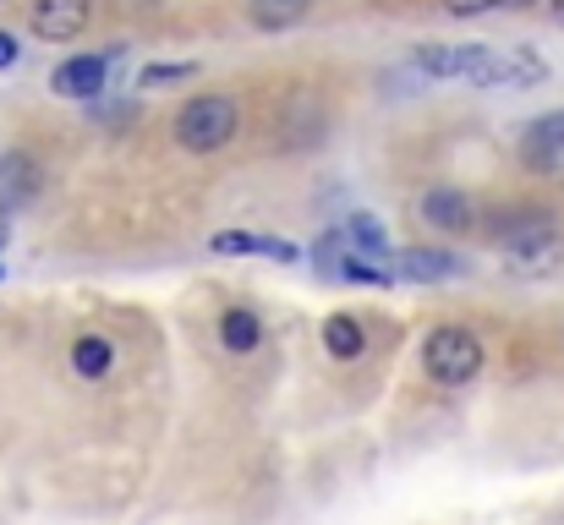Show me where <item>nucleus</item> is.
I'll return each instance as SVG.
<instances>
[{"instance_id":"nucleus-1","label":"nucleus","mask_w":564,"mask_h":525,"mask_svg":"<svg viewBox=\"0 0 564 525\" xmlns=\"http://www.w3.org/2000/svg\"><path fill=\"white\" fill-rule=\"evenodd\" d=\"M176 143L187 149V154H219V149H230L236 143V132H241V110H236V99L230 94H192L187 105L176 110Z\"/></svg>"},{"instance_id":"nucleus-2","label":"nucleus","mask_w":564,"mask_h":525,"mask_svg":"<svg viewBox=\"0 0 564 525\" xmlns=\"http://www.w3.org/2000/svg\"><path fill=\"white\" fill-rule=\"evenodd\" d=\"M482 361H488L482 340H477L471 329H460V324H438V329H427V340H422V372H427L438 389H466V383L482 372Z\"/></svg>"},{"instance_id":"nucleus-3","label":"nucleus","mask_w":564,"mask_h":525,"mask_svg":"<svg viewBox=\"0 0 564 525\" xmlns=\"http://www.w3.org/2000/svg\"><path fill=\"white\" fill-rule=\"evenodd\" d=\"M471 83H477V88H510V94L543 88V83H549V61H543L538 50H527V44H505V50L488 44V55H482V66H477Z\"/></svg>"},{"instance_id":"nucleus-4","label":"nucleus","mask_w":564,"mask_h":525,"mask_svg":"<svg viewBox=\"0 0 564 525\" xmlns=\"http://www.w3.org/2000/svg\"><path fill=\"white\" fill-rule=\"evenodd\" d=\"M482 55H488V44H438V39H427V44L411 50V72L427 77V83H471Z\"/></svg>"},{"instance_id":"nucleus-5","label":"nucleus","mask_w":564,"mask_h":525,"mask_svg":"<svg viewBox=\"0 0 564 525\" xmlns=\"http://www.w3.org/2000/svg\"><path fill=\"white\" fill-rule=\"evenodd\" d=\"M88 22H94V0H33V6H28L33 39H50V44L83 39Z\"/></svg>"},{"instance_id":"nucleus-6","label":"nucleus","mask_w":564,"mask_h":525,"mask_svg":"<svg viewBox=\"0 0 564 525\" xmlns=\"http://www.w3.org/2000/svg\"><path fill=\"white\" fill-rule=\"evenodd\" d=\"M521 165L538 175H564V110L538 116V121L521 132Z\"/></svg>"},{"instance_id":"nucleus-7","label":"nucleus","mask_w":564,"mask_h":525,"mask_svg":"<svg viewBox=\"0 0 564 525\" xmlns=\"http://www.w3.org/2000/svg\"><path fill=\"white\" fill-rule=\"evenodd\" d=\"M416 214H422L427 230H444V236H466L477 225V203L460 186H427L422 203H416Z\"/></svg>"},{"instance_id":"nucleus-8","label":"nucleus","mask_w":564,"mask_h":525,"mask_svg":"<svg viewBox=\"0 0 564 525\" xmlns=\"http://www.w3.org/2000/svg\"><path fill=\"white\" fill-rule=\"evenodd\" d=\"M460 274H466V263L444 247H400V258H394V280H411V285H444Z\"/></svg>"},{"instance_id":"nucleus-9","label":"nucleus","mask_w":564,"mask_h":525,"mask_svg":"<svg viewBox=\"0 0 564 525\" xmlns=\"http://www.w3.org/2000/svg\"><path fill=\"white\" fill-rule=\"evenodd\" d=\"M105 83H110V55H72V61H61L55 77H50V88H55L61 99H99Z\"/></svg>"},{"instance_id":"nucleus-10","label":"nucleus","mask_w":564,"mask_h":525,"mask_svg":"<svg viewBox=\"0 0 564 525\" xmlns=\"http://www.w3.org/2000/svg\"><path fill=\"white\" fill-rule=\"evenodd\" d=\"M33 192H39V160L28 149H6L0 154V219H11Z\"/></svg>"},{"instance_id":"nucleus-11","label":"nucleus","mask_w":564,"mask_h":525,"mask_svg":"<svg viewBox=\"0 0 564 525\" xmlns=\"http://www.w3.org/2000/svg\"><path fill=\"white\" fill-rule=\"evenodd\" d=\"M549 236H560V219H554L549 208H516V214H505V219L494 225V241H499L505 252L532 247V241H549Z\"/></svg>"},{"instance_id":"nucleus-12","label":"nucleus","mask_w":564,"mask_h":525,"mask_svg":"<svg viewBox=\"0 0 564 525\" xmlns=\"http://www.w3.org/2000/svg\"><path fill=\"white\" fill-rule=\"evenodd\" d=\"M208 247L219 258H241V252H258V258H274V263H296L302 258L291 241H280V236H247V230H219Z\"/></svg>"},{"instance_id":"nucleus-13","label":"nucleus","mask_w":564,"mask_h":525,"mask_svg":"<svg viewBox=\"0 0 564 525\" xmlns=\"http://www.w3.org/2000/svg\"><path fill=\"white\" fill-rule=\"evenodd\" d=\"M318 0H247V22L263 28V33H285V28H302L313 17Z\"/></svg>"},{"instance_id":"nucleus-14","label":"nucleus","mask_w":564,"mask_h":525,"mask_svg":"<svg viewBox=\"0 0 564 525\" xmlns=\"http://www.w3.org/2000/svg\"><path fill=\"white\" fill-rule=\"evenodd\" d=\"M219 346L230 350V356H252V350L263 346L258 313H252V307H225V318H219Z\"/></svg>"},{"instance_id":"nucleus-15","label":"nucleus","mask_w":564,"mask_h":525,"mask_svg":"<svg viewBox=\"0 0 564 525\" xmlns=\"http://www.w3.org/2000/svg\"><path fill=\"white\" fill-rule=\"evenodd\" d=\"M324 350H329L335 361H357V356L368 350V329H362L351 313H335V318H324Z\"/></svg>"},{"instance_id":"nucleus-16","label":"nucleus","mask_w":564,"mask_h":525,"mask_svg":"<svg viewBox=\"0 0 564 525\" xmlns=\"http://www.w3.org/2000/svg\"><path fill=\"white\" fill-rule=\"evenodd\" d=\"M340 236H346V247L362 252V258H389V230L378 225V214H346Z\"/></svg>"},{"instance_id":"nucleus-17","label":"nucleus","mask_w":564,"mask_h":525,"mask_svg":"<svg viewBox=\"0 0 564 525\" xmlns=\"http://www.w3.org/2000/svg\"><path fill=\"white\" fill-rule=\"evenodd\" d=\"M510 258V274H554L564 258V241L560 236H549V241H532V247H516V252H505Z\"/></svg>"},{"instance_id":"nucleus-18","label":"nucleus","mask_w":564,"mask_h":525,"mask_svg":"<svg viewBox=\"0 0 564 525\" xmlns=\"http://www.w3.org/2000/svg\"><path fill=\"white\" fill-rule=\"evenodd\" d=\"M72 367H77L83 378H105V372L116 367V340H105V335H77V340H72Z\"/></svg>"},{"instance_id":"nucleus-19","label":"nucleus","mask_w":564,"mask_h":525,"mask_svg":"<svg viewBox=\"0 0 564 525\" xmlns=\"http://www.w3.org/2000/svg\"><path fill=\"white\" fill-rule=\"evenodd\" d=\"M192 77H197L192 61H160V66L138 72V88H171V83H192Z\"/></svg>"},{"instance_id":"nucleus-20","label":"nucleus","mask_w":564,"mask_h":525,"mask_svg":"<svg viewBox=\"0 0 564 525\" xmlns=\"http://www.w3.org/2000/svg\"><path fill=\"white\" fill-rule=\"evenodd\" d=\"M449 17H488L494 11V0H438Z\"/></svg>"},{"instance_id":"nucleus-21","label":"nucleus","mask_w":564,"mask_h":525,"mask_svg":"<svg viewBox=\"0 0 564 525\" xmlns=\"http://www.w3.org/2000/svg\"><path fill=\"white\" fill-rule=\"evenodd\" d=\"M17 61H22V44H17V33H11V28H0V72H6V66H17Z\"/></svg>"},{"instance_id":"nucleus-22","label":"nucleus","mask_w":564,"mask_h":525,"mask_svg":"<svg viewBox=\"0 0 564 525\" xmlns=\"http://www.w3.org/2000/svg\"><path fill=\"white\" fill-rule=\"evenodd\" d=\"M527 6H538V0H494V11H527Z\"/></svg>"},{"instance_id":"nucleus-23","label":"nucleus","mask_w":564,"mask_h":525,"mask_svg":"<svg viewBox=\"0 0 564 525\" xmlns=\"http://www.w3.org/2000/svg\"><path fill=\"white\" fill-rule=\"evenodd\" d=\"M543 11H549V22H560L564 28V0H543Z\"/></svg>"},{"instance_id":"nucleus-24","label":"nucleus","mask_w":564,"mask_h":525,"mask_svg":"<svg viewBox=\"0 0 564 525\" xmlns=\"http://www.w3.org/2000/svg\"><path fill=\"white\" fill-rule=\"evenodd\" d=\"M0 280H6V263H0Z\"/></svg>"},{"instance_id":"nucleus-25","label":"nucleus","mask_w":564,"mask_h":525,"mask_svg":"<svg viewBox=\"0 0 564 525\" xmlns=\"http://www.w3.org/2000/svg\"><path fill=\"white\" fill-rule=\"evenodd\" d=\"M0 6H6V0H0Z\"/></svg>"}]
</instances>
